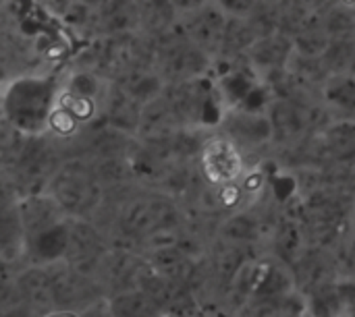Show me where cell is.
I'll use <instances>...</instances> for the list:
<instances>
[{
	"label": "cell",
	"mask_w": 355,
	"mask_h": 317,
	"mask_svg": "<svg viewBox=\"0 0 355 317\" xmlns=\"http://www.w3.org/2000/svg\"><path fill=\"white\" fill-rule=\"evenodd\" d=\"M62 71H19L0 83V118L27 137L46 135Z\"/></svg>",
	"instance_id": "6da1fadb"
},
{
	"label": "cell",
	"mask_w": 355,
	"mask_h": 317,
	"mask_svg": "<svg viewBox=\"0 0 355 317\" xmlns=\"http://www.w3.org/2000/svg\"><path fill=\"white\" fill-rule=\"evenodd\" d=\"M171 2H173V6L177 8L179 17H181V15H185V12H191V10H196V8H200V6L206 4L208 0H171Z\"/></svg>",
	"instance_id": "e0dca14e"
},
{
	"label": "cell",
	"mask_w": 355,
	"mask_h": 317,
	"mask_svg": "<svg viewBox=\"0 0 355 317\" xmlns=\"http://www.w3.org/2000/svg\"><path fill=\"white\" fill-rule=\"evenodd\" d=\"M322 100L329 108L337 112L355 114V73H331L322 85Z\"/></svg>",
	"instance_id": "5bb4252c"
},
{
	"label": "cell",
	"mask_w": 355,
	"mask_h": 317,
	"mask_svg": "<svg viewBox=\"0 0 355 317\" xmlns=\"http://www.w3.org/2000/svg\"><path fill=\"white\" fill-rule=\"evenodd\" d=\"M293 50V39L281 31H275L258 37L245 52V58L252 64V69L260 75V79H264L270 75L287 73Z\"/></svg>",
	"instance_id": "ba28073f"
},
{
	"label": "cell",
	"mask_w": 355,
	"mask_h": 317,
	"mask_svg": "<svg viewBox=\"0 0 355 317\" xmlns=\"http://www.w3.org/2000/svg\"><path fill=\"white\" fill-rule=\"evenodd\" d=\"M17 208H19L21 222L25 228V239L69 218L64 214V210L56 203V199L46 189L23 193L17 199Z\"/></svg>",
	"instance_id": "30bf717a"
},
{
	"label": "cell",
	"mask_w": 355,
	"mask_h": 317,
	"mask_svg": "<svg viewBox=\"0 0 355 317\" xmlns=\"http://www.w3.org/2000/svg\"><path fill=\"white\" fill-rule=\"evenodd\" d=\"M4 2H8V0H4Z\"/></svg>",
	"instance_id": "44dd1931"
},
{
	"label": "cell",
	"mask_w": 355,
	"mask_h": 317,
	"mask_svg": "<svg viewBox=\"0 0 355 317\" xmlns=\"http://www.w3.org/2000/svg\"><path fill=\"white\" fill-rule=\"evenodd\" d=\"M223 12L227 17H239V19H248L258 6L262 0H214Z\"/></svg>",
	"instance_id": "2e32d148"
},
{
	"label": "cell",
	"mask_w": 355,
	"mask_h": 317,
	"mask_svg": "<svg viewBox=\"0 0 355 317\" xmlns=\"http://www.w3.org/2000/svg\"><path fill=\"white\" fill-rule=\"evenodd\" d=\"M268 2H272V4H277V2H281V0H268Z\"/></svg>",
	"instance_id": "ffe728a7"
},
{
	"label": "cell",
	"mask_w": 355,
	"mask_h": 317,
	"mask_svg": "<svg viewBox=\"0 0 355 317\" xmlns=\"http://www.w3.org/2000/svg\"><path fill=\"white\" fill-rule=\"evenodd\" d=\"M15 289L27 314L33 316L56 314L52 278L46 266H19L15 270Z\"/></svg>",
	"instance_id": "52a82bcc"
},
{
	"label": "cell",
	"mask_w": 355,
	"mask_h": 317,
	"mask_svg": "<svg viewBox=\"0 0 355 317\" xmlns=\"http://www.w3.org/2000/svg\"><path fill=\"white\" fill-rule=\"evenodd\" d=\"M139 8V33L154 37L171 29L179 21V12L171 0H137Z\"/></svg>",
	"instance_id": "4fadbf2b"
},
{
	"label": "cell",
	"mask_w": 355,
	"mask_h": 317,
	"mask_svg": "<svg viewBox=\"0 0 355 317\" xmlns=\"http://www.w3.org/2000/svg\"><path fill=\"white\" fill-rule=\"evenodd\" d=\"M0 262L10 268L25 262V228L17 201L0 206Z\"/></svg>",
	"instance_id": "7c38bea8"
},
{
	"label": "cell",
	"mask_w": 355,
	"mask_h": 317,
	"mask_svg": "<svg viewBox=\"0 0 355 317\" xmlns=\"http://www.w3.org/2000/svg\"><path fill=\"white\" fill-rule=\"evenodd\" d=\"M139 33L137 0H104L94 8L92 37Z\"/></svg>",
	"instance_id": "9c48e42d"
},
{
	"label": "cell",
	"mask_w": 355,
	"mask_h": 317,
	"mask_svg": "<svg viewBox=\"0 0 355 317\" xmlns=\"http://www.w3.org/2000/svg\"><path fill=\"white\" fill-rule=\"evenodd\" d=\"M227 19L229 17L223 12V8L214 0H208L200 8L181 15L179 23H181L185 35L200 50H204L210 58H214V56H220V50H223Z\"/></svg>",
	"instance_id": "8992f818"
},
{
	"label": "cell",
	"mask_w": 355,
	"mask_h": 317,
	"mask_svg": "<svg viewBox=\"0 0 355 317\" xmlns=\"http://www.w3.org/2000/svg\"><path fill=\"white\" fill-rule=\"evenodd\" d=\"M21 197V189L19 183L10 170V166L6 164V160L0 158V206L4 203H12Z\"/></svg>",
	"instance_id": "9a60e30c"
},
{
	"label": "cell",
	"mask_w": 355,
	"mask_h": 317,
	"mask_svg": "<svg viewBox=\"0 0 355 317\" xmlns=\"http://www.w3.org/2000/svg\"><path fill=\"white\" fill-rule=\"evenodd\" d=\"M4 6H6V2H4V0H0V31H2V17H4Z\"/></svg>",
	"instance_id": "ac0fdd59"
},
{
	"label": "cell",
	"mask_w": 355,
	"mask_h": 317,
	"mask_svg": "<svg viewBox=\"0 0 355 317\" xmlns=\"http://www.w3.org/2000/svg\"><path fill=\"white\" fill-rule=\"evenodd\" d=\"M200 168L212 187H229L243 179L245 158L243 147L223 131L206 137L200 143Z\"/></svg>",
	"instance_id": "277c9868"
},
{
	"label": "cell",
	"mask_w": 355,
	"mask_h": 317,
	"mask_svg": "<svg viewBox=\"0 0 355 317\" xmlns=\"http://www.w3.org/2000/svg\"><path fill=\"white\" fill-rule=\"evenodd\" d=\"M152 66L164 79V83H179L202 77L210 66V56L200 50L183 31L177 21L171 29L150 37Z\"/></svg>",
	"instance_id": "3957f363"
},
{
	"label": "cell",
	"mask_w": 355,
	"mask_h": 317,
	"mask_svg": "<svg viewBox=\"0 0 355 317\" xmlns=\"http://www.w3.org/2000/svg\"><path fill=\"white\" fill-rule=\"evenodd\" d=\"M341 2H343L345 6H354L355 4V0H341Z\"/></svg>",
	"instance_id": "d6986e66"
},
{
	"label": "cell",
	"mask_w": 355,
	"mask_h": 317,
	"mask_svg": "<svg viewBox=\"0 0 355 317\" xmlns=\"http://www.w3.org/2000/svg\"><path fill=\"white\" fill-rule=\"evenodd\" d=\"M71 218L25 239V262L23 266H50L64 260L69 245Z\"/></svg>",
	"instance_id": "8fae6325"
},
{
	"label": "cell",
	"mask_w": 355,
	"mask_h": 317,
	"mask_svg": "<svg viewBox=\"0 0 355 317\" xmlns=\"http://www.w3.org/2000/svg\"><path fill=\"white\" fill-rule=\"evenodd\" d=\"M218 129L243 150L262 147L275 139V127L266 110L227 108L220 116Z\"/></svg>",
	"instance_id": "5b68a950"
},
{
	"label": "cell",
	"mask_w": 355,
	"mask_h": 317,
	"mask_svg": "<svg viewBox=\"0 0 355 317\" xmlns=\"http://www.w3.org/2000/svg\"><path fill=\"white\" fill-rule=\"evenodd\" d=\"M46 191L69 218L94 220L106 199L104 185L98 181L92 164L83 156L64 158L48 179Z\"/></svg>",
	"instance_id": "7a4b0ae2"
}]
</instances>
